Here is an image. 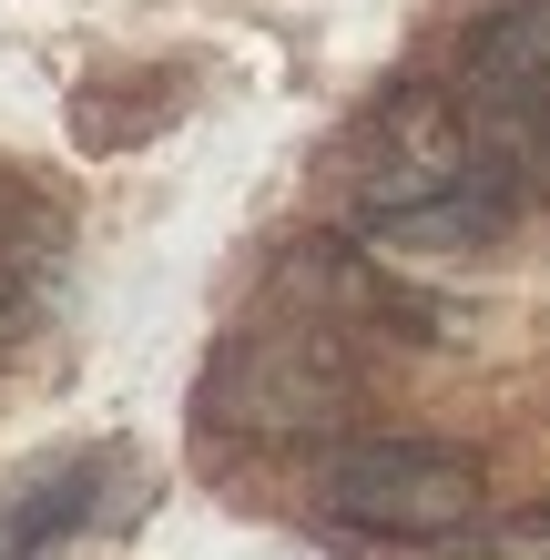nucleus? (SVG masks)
Instances as JSON below:
<instances>
[{
	"mask_svg": "<svg viewBox=\"0 0 550 560\" xmlns=\"http://www.w3.org/2000/svg\"><path fill=\"white\" fill-rule=\"evenodd\" d=\"M61 266H72V224H61V205L11 194V205H0V347H21L31 326L51 316Z\"/></svg>",
	"mask_w": 550,
	"mask_h": 560,
	"instance_id": "4",
	"label": "nucleus"
},
{
	"mask_svg": "<svg viewBox=\"0 0 550 560\" xmlns=\"http://www.w3.org/2000/svg\"><path fill=\"white\" fill-rule=\"evenodd\" d=\"M103 479H122V458H113V448H103V458H82V469H61V479H42L11 520H0V550H11V560H42L61 530H82V520H92V489H103Z\"/></svg>",
	"mask_w": 550,
	"mask_h": 560,
	"instance_id": "6",
	"label": "nucleus"
},
{
	"mask_svg": "<svg viewBox=\"0 0 550 560\" xmlns=\"http://www.w3.org/2000/svg\"><path fill=\"white\" fill-rule=\"evenodd\" d=\"M510 224H520V205L479 174V184H448V194H418V205H398V214H367L358 235L377 245V255H479V245H500Z\"/></svg>",
	"mask_w": 550,
	"mask_h": 560,
	"instance_id": "5",
	"label": "nucleus"
},
{
	"mask_svg": "<svg viewBox=\"0 0 550 560\" xmlns=\"http://www.w3.org/2000/svg\"><path fill=\"white\" fill-rule=\"evenodd\" d=\"M316 500L358 540H459L490 520V469L448 439H347Z\"/></svg>",
	"mask_w": 550,
	"mask_h": 560,
	"instance_id": "2",
	"label": "nucleus"
},
{
	"mask_svg": "<svg viewBox=\"0 0 550 560\" xmlns=\"http://www.w3.org/2000/svg\"><path fill=\"white\" fill-rule=\"evenodd\" d=\"M448 560H550V500L510 510V520H479V530H459V550Z\"/></svg>",
	"mask_w": 550,
	"mask_h": 560,
	"instance_id": "7",
	"label": "nucleus"
},
{
	"mask_svg": "<svg viewBox=\"0 0 550 560\" xmlns=\"http://www.w3.org/2000/svg\"><path fill=\"white\" fill-rule=\"evenodd\" d=\"M358 408V347L337 316H276L224 337V357L204 368V418L235 439H306Z\"/></svg>",
	"mask_w": 550,
	"mask_h": 560,
	"instance_id": "1",
	"label": "nucleus"
},
{
	"mask_svg": "<svg viewBox=\"0 0 550 560\" xmlns=\"http://www.w3.org/2000/svg\"><path fill=\"white\" fill-rule=\"evenodd\" d=\"M448 103H459L469 153L490 163V184L510 205H550V21L530 11L479 21Z\"/></svg>",
	"mask_w": 550,
	"mask_h": 560,
	"instance_id": "3",
	"label": "nucleus"
}]
</instances>
